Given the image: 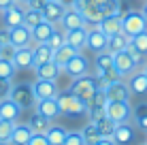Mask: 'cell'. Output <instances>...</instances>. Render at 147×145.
Instances as JSON below:
<instances>
[{
    "mask_svg": "<svg viewBox=\"0 0 147 145\" xmlns=\"http://www.w3.org/2000/svg\"><path fill=\"white\" fill-rule=\"evenodd\" d=\"M58 105H60V113L68 117H77L81 113H85V103L77 98L73 92H60L58 96Z\"/></svg>",
    "mask_w": 147,
    "mask_h": 145,
    "instance_id": "cell-1",
    "label": "cell"
},
{
    "mask_svg": "<svg viewBox=\"0 0 147 145\" xmlns=\"http://www.w3.org/2000/svg\"><path fill=\"white\" fill-rule=\"evenodd\" d=\"M96 79L90 77V75H81V77H75V81L70 83V90L68 92H73L77 98H81L83 103H88L90 98L96 94Z\"/></svg>",
    "mask_w": 147,
    "mask_h": 145,
    "instance_id": "cell-2",
    "label": "cell"
},
{
    "mask_svg": "<svg viewBox=\"0 0 147 145\" xmlns=\"http://www.w3.org/2000/svg\"><path fill=\"white\" fill-rule=\"evenodd\" d=\"M147 30V22L143 17V13H136V11H128L121 15V32H126L130 38L134 34H141Z\"/></svg>",
    "mask_w": 147,
    "mask_h": 145,
    "instance_id": "cell-3",
    "label": "cell"
},
{
    "mask_svg": "<svg viewBox=\"0 0 147 145\" xmlns=\"http://www.w3.org/2000/svg\"><path fill=\"white\" fill-rule=\"evenodd\" d=\"M105 115L111 117L115 124H124L132 115V107H130V103H124V100H107Z\"/></svg>",
    "mask_w": 147,
    "mask_h": 145,
    "instance_id": "cell-4",
    "label": "cell"
},
{
    "mask_svg": "<svg viewBox=\"0 0 147 145\" xmlns=\"http://www.w3.org/2000/svg\"><path fill=\"white\" fill-rule=\"evenodd\" d=\"M9 98H13L22 109H30L36 105V98H34V92H32V83H15L11 88V96Z\"/></svg>",
    "mask_w": 147,
    "mask_h": 145,
    "instance_id": "cell-5",
    "label": "cell"
},
{
    "mask_svg": "<svg viewBox=\"0 0 147 145\" xmlns=\"http://www.w3.org/2000/svg\"><path fill=\"white\" fill-rule=\"evenodd\" d=\"M113 68H115V73H117L119 77H128V75L134 73L136 62L132 60V56L128 53V49H126V51L113 53Z\"/></svg>",
    "mask_w": 147,
    "mask_h": 145,
    "instance_id": "cell-6",
    "label": "cell"
},
{
    "mask_svg": "<svg viewBox=\"0 0 147 145\" xmlns=\"http://www.w3.org/2000/svg\"><path fill=\"white\" fill-rule=\"evenodd\" d=\"M66 75H70V77H81V75H90V62H88V58L83 56V53H75L73 58L66 62V66L62 68Z\"/></svg>",
    "mask_w": 147,
    "mask_h": 145,
    "instance_id": "cell-7",
    "label": "cell"
},
{
    "mask_svg": "<svg viewBox=\"0 0 147 145\" xmlns=\"http://www.w3.org/2000/svg\"><path fill=\"white\" fill-rule=\"evenodd\" d=\"M32 92H34V98H36V100H43V98H55L60 94V90H58V83L55 81L36 79V81L32 83Z\"/></svg>",
    "mask_w": 147,
    "mask_h": 145,
    "instance_id": "cell-8",
    "label": "cell"
},
{
    "mask_svg": "<svg viewBox=\"0 0 147 145\" xmlns=\"http://www.w3.org/2000/svg\"><path fill=\"white\" fill-rule=\"evenodd\" d=\"M88 49H92L94 53H100V51H107L109 47V36L102 32L98 26L88 30V45H85Z\"/></svg>",
    "mask_w": 147,
    "mask_h": 145,
    "instance_id": "cell-9",
    "label": "cell"
},
{
    "mask_svg": "<svg viewBox=\"0 0 147 145\" xmlns=\"http://www.w3.org/2000/svg\"><path fill=\"white\" fill-rule=\"evenodd\" d=\"M24 13H26V9L22 7V4H13V7L4 9L2 11V26L4 28H17L24 24Z\"/></svg>",
    "mask_w": 147,
    "mask_h": 145,
    "instance_id": "cell-10",
    "label": "cell"
},
{
    "mask_svg": "<svg viewBox=\"0 0 147 145\" xmlns=\"http://www.w3.org/2000/svg\"><path fill=\"white\" fill-rule=\"evenodd\" d=\"M34 111L40 113V115H45L49 122H53V119H58L60 115H62V113H60L58 98H43V100H36V105H34Z\"/></svg>",
    "mask_w": 147,
    "mask_h": 145,
    "instance_id": "cell-11",
    "label": "cell"
},
{
    "mask_svg": "<svg viewBox=\"0 0 147 145\" xmlns=\"http://www.w3.org/2000/svg\"><path fill=\"white\" fill-rule=\"evenodd\" d=\"M13 64L17 71H28L34 68V51L32 47H17L13 53Z\"/></svg>",
    "mask_w": 147,
    "mask_h": 145,
    "instance_id": "cell-12",
    "label": "cell"
},
{
    "mask_svg": "<svg viewBox=\"0 0 147 145\" xmlns=\"http://www.w3.org/2000/svg\"><path fill=\"white\" fill-rule=\"evenodd\" d=\"M40 13H43V19H47V22H51V24H60V19L66 13V7H64L60 0H47Z\"/></svg>",
    "mask_w": 147,
    "mask_h": 145,
    "instance_id": "cell-13",
    "label": "cell"
},
{
    "mask_svg": "<svg viewBox=\"0 0 147 145\" xmlns=\"http://www.w3.org/2000/svg\"><path fill=\"white\" fill-rule=\"evenodd\" d=\"M105 94H107V100H124V103L130 100V88H128V83H124L121 79H117V81H113L111 86H107Z\"/></svg>",
    "mask_w": 147,
    "mask_h": 145,
    "instance_id": "cell-14",
    "label": "cell"
},
{
    "mask_svg": "<svg viewBox=\"0 0 147 145\" xmlns=\"http://www.w3.org/2000/svg\"><path fill=\"white\" fill-rule=\"evenodd\" d=\"M58 26L62 28L64 32H66V30H77V28H85V19L81 17V13L77 9H66V13L60 19Z\"/></svg>",
    "mask_w": 147,
    "mask_h": 145,
    "instance_id": "cell-15",
    "label": "cell"
},
{
    "mask_svg": "<svg viewBox=\"0 0 147 145\" xmlns=\"http://www.w3.org/2000/svg\"><path fill=\"white\" fill-rule=\"evenodd\" d=\"M22 111H24V109L19 107L13 98H4V100H0V119L17 122V119L22 117Z\"/></svg>",
    "mask_w": 147,
    "mask_h": 145,
    "instance_id": "cell-16",
    "label": "cell"
},
{
    "mask_svg": "<svg viewBox=\"0 0 147 145\" xmlns=\"http://www.w3.org/2000/svg\"><path fill=\"white\" fill-rule=\"evenodd\" d=\"M58 30V24H51L47 22V19H43L40 24H36L30 32H32V41L34 43H47V38L51 36V34Z\"/></svg>",
    "mask_w": 147,
    "mask_h": 145,
    "instance_id": "cell-17",
    "label": "cell"
},
{
    "mask_svg": "<svg viewBox=\"0 0 147 145\" xmlns=\"http://www.w3.org/2000/svg\"><path fill=\"white\" fill-rule=\"evenodd\" d=\"M9 34H11V45L13 47H30V43H32V32H30V28H26L24 24L17 26V28H11Z\"/></svg>",
    "mask_w": 147,
    "mask_h": 145,
    "instance_id": "cell-18",
    "label": "cell"
},
{
    "mask_svg": "<svg viewBox=\"0 0 147 145\" xmlns=\"http://www.w3.org/2000/svg\"><path fill=\"white\" fill-rule=\"evenodd\" d=\"M34 73H36V79H49V81H55V79L60 77V73H62V68H60L53 60H49V62L36 64V66H34Z\"/></svg>",
    "mask_w": 147,
    "mask_h": 145,
    "instance_id": "cell-19",
    "label": "cell"
},
{
    "mask_svg": "<svg viewBox=\"0 0 147 145\" xmlns=\"http://www.w3.org/2000/svg\"><path fill=\"white\" fill-rule=\"evenodd\" d=\"M32 134H34V132H32V128H30L28 124H19V122H15L9 143H11V145H26V143L30 141V137H32Z\"/></svg>",
    "mask_w": 147,
    "mask_h": 145,
    "instance_id": "cell-20",
    "label": "cell"
},
{
    "mask_svg": "<svg viewBox=\"0 0 147 145\" xmlns=\"http://www.w3.org/2000/svg\"><path fill=\"white\" fill-rule=\"evenodd\" d=\"M128 88H130V94H134V96H143V94H147V75L143 71L132 73L130 79H128Z\"/></svg>",
    "mask_w": 147,
    "mask_h": 145,
    "instance_id": "cell-21",
    "label": "cell"
},
{
    "mask_svg": "<svg viewBox=\"0 0 147 145\" xmlns=\"http://www.w3.org/2000/svg\"><path fill=\"white\" fill-rule=\"evenodd\" d=\"M66 43L75 47L77 51L88 45V28H77V30H66Z\"/></svg>",
    "mask_w": 147,
    "mask_h": 145,
    "instance_id": "cell-22",
    "label": "cell"
},
{
    "mask_svg": "<svg viewBox=\"0 0 147 145\" xmlns=\"http://www.w3.org/2000/svg\"><path fill=\"white\" fill-rule=\"evenodd\" d=\"M132 139H134V130H132V126H130L128 122L115 126V132H113L115 145H128V143H132Z\"/></svg>",
    "mask_w": 147,
    "mask_h": 145,
    "instance_id": "cell-23",
    "label": "cell"
},
{
    "mask_svg": "<svg viewBox=\"0 0 147 145\" xmlns=\"http://www.w3.org/2000/svg\"><path fill=\"white\" fill-rule=\"evenodd\" d=\"M90 122H94V124H96V128H98L100 137H105V139H113V132H115V126H117V124H115L111 117H107V115L102 113V115H98L96 119H90Z\"/></svg>",
    "mask_w": 147,
    "mask_h": 145,
    "instance_id": "cell-24",
    "label": "cell"
},
{
    "mask_svg": "<svg viewBox=\"0 0 147 145\" xmlns=\"http://www.w3.org/2000/svg\"><path fill=\"white\" fill-rule=\"evenodd\" d=\"M128 45H130V36L119 30V32H115L113 36H109V47H107V51H111V53L126 51V49H128Z\"/></svg>",
    "mask_w": 147,
    "mask_h": 145,
    "instance_id": "cell-25",
    "label": "cell"
},
{
    "mask_svg": "<svg viewBox=\"0 0 147 145\" xmlns=\"http://www.w3.org/2000/svg\"><path fill=\"white\" fill-rule=\"evenodd\" d=\"M75 53H79V51H77L75 47H70L68 43H64L62 47L53 49V62L58 64L60 68H64V66H66V62H68V60L75 56Z\"/></svg>",
    "mask_w": 147,
    "mask_h": 145,
    "instance_id": "cell-26",
    "label": "cell"
},
{
    "mask_svg": "<svg viewBox=\"0 0 147 145\" xmlns=\"http://www.w3.org/2000/svg\"><path fill=\"white\" fill-rule=\"evenodd\" d=\"M98 28L102 30L107 36H113L115 32L121 30V15H107V17L98 24Z\"/></svg>",
    "mask_w": 147,
    "mask_h": 145,
    "instance_id": "cell-27",
    "label": "cell"
},
{
    "mask_svg": "<svg viewBox=\"0 0 147 145\" xmlns=\"http://www.w3.org/2000/svg\"><path fill=\"white\" fill-rule=\"evenodd\" d=\"M32 51H34V66H36V64H43V62L53 60V49L49 47L47 43H34Z\"/></svg>",
    "mask_w": 147,
    "mask_h": 145,
    "instance_id": "cell-28",
    "label": "cell"
},
{
    "mask_svg": "<svg viewBox=\"0 0 147 145\" xmlns=\"http://www.w3.org/2000/svg\"><path fill=\"white\" fill-rule=\"evenodd\" d=\"M66 132H68V130H64L62 126H55V124H51V126L47 128V132H45V137H47L49 145H62L64 139H66Z\"/></svg>",
    "mask_w": 147,
    "mask_h": 145,
    "instance_id": "cell-29",
    "label": "cell"
},
{
    "mask_svg": "<svg viewBox=\"0 0 147 145\" xmlns=\"http://www.w3.org/2000/svg\"><path fill=\"white\" fill-rule=\"evenodd\" d=\"M28 126L32 128V132H38V134H45L47 132V128L51 126V122H49L45 115H40V113L34 111V115L30 117V122H28Z\"/></svg>",
    "mask_w": 147,
    "mask_h": 145,
    "instance_id": "cell-30",
    "label": "cell"
},
{
    "mask_svg": "<svg viewBox=\"0 0 147 145\" xmlns=\"http://www.w3.org/2000/svg\"><path fill=\"white\" fill-rule=\"evenodd\" d=\"M81 137H83L85 145H94L100 139V132H98V128H96V124L94 122H88L83 128H81Z\"/></svg>",
    "mask_w": 147,
    "mask_h": 145,
    "instance_id": "cell-31",
    "label": "cell"
},
{
    "mask_svg": "<svg viewBox=\"0 0 147 145\" xmlns=\"http://www.w3.org/2000/svg\"><path fill=\"white\" fill-rule=\"evenodd\" d=\"M132 115H134L136 126H139L141 130H145V132H147V103H141L139 107H134Z\"/></svg>",
    "mask_w": 147,
    "mask_h": 145,
    "instance_id": "cell-32",
    "label": "cell"
},
{
    "mask_svg": "<svg viewBox=\"0 0 147 145\" xmlns=\"http://www.w3.org/2000/svg\"><path fill=\"white\" fill-rule=\"evenodd\" d=\"M40 22H43V13L36 11V9H28V7H26V13H24V26L32 30V28L36 26V24H40Z\"/></svg>",
    "mask_w": 147,
    "mask_h": 145,
    "instance_id": "cell-33",
    "label": "cell"
},
{
    "mask_svg": "<svg viewBox=\"0 0 147 145\" xmlns=\"http://www.w3.org/2000/svg\"><path fill=\"white\" fill-rule=\"evenodd\" d=\"M96 68H98V71H109V68H113V53L111 51L96 53Z\"/></svg>",
    "mask_w": 147,
    "mask_h": 145,
    "instance_id": "cell-34",
    "label": "cell"
},
{
    "mask_svg": "<svg viewBox=\"0 0 147 145\" xmlns=\"http://www.w3.org/2000/svg\"><path fill=\"white\" fill-rule=\"evenodd\" d=\"M17 68H15L13 60L9 58H0V79H13Z\"/></svg>",
    "mask_w": 147,
    "mask_h": 145,
    "instance_id": "cell-35",
    "label": "cell"
},
{
    "mask_svg": "<svg viewBox=\"0 0 147 145\" xmlns=\"http://www.w3.org/2000/svg\"><path fill=\"white\" fill-rule=\"evenodd\" d=\"M130 45L139 49V53L147 56V30H145V32H141V34H134V36L130 38Z\"/></svg>",
    "mask_w": 147,
    "mask_h": 145,
    "instance_id": "cell-36",
    "label": "cell"
},
{
    "mask_svg": "<svg viewBox=\"0 0 147 145\" xmlns=\"http://www.w3.org/2000/svg\"><path fill=\"white\" fill-rule=\"evenodd\" d=\"M64 43H66V32H64L62 28H58V30H55V32L51 34V36L47 38V45H49L51 49H58V47H62Z\"/></svg>",
    "mask_w": 147,
    "mask_h": 145,
    "instance_id": "cell-37",
    "label": "cell"
},
{
    "mask_svg": "<svg viewBox=\"0 0 147 145\" xmlns=\"http://www.w3.org/2000/svg\"><path fill=\"white\" fill-rule=\"evenodd\" d=\"M105 17L107 15H121V0H107L102 7Z\"/></svg>",
    "mask_w": 147,
    "mask_h": 145,
    "instance_id": "cell-38",
    "label": "cell"
},
{
    "mask_svg": "<svg viewBox=\"0 0 147 145\" xmlns=\"http://www.w3.org/2000/svg\"><path fill=\"white\" fill-rule=\"evenodd\" d=\"M15 122H9V119H0V141H9L11 139Z\"/></svg>",
    "mask_w": 147,
    "mask_h": 145,
    "instance_id": "cell-39",
    "label": "cell"
},
{
    "mask_svg": "<svg viewBox=\"0 0 147 145\" xmlns=\"http://www.w3.org/2000/svg\"><path fill=\"white\" fill-rule=\"evenodd\" d=\"M62 145H85V141H83V137H81V132L68 130V132H66V139H64Z\"/></svg>",
    "mask_w": 147,
    "mask_h": 145,
    "instance_id": "cell-40",
    "label": "cell"
},
{
    "mask_svg": "<svg viewBox=\"0 0 147 145\" xmlns=\"http://www.w3.org/2000/svg\"><path fill=\"white\" fill-rule=\"evenodd\" d=\"M11 88H13V81L11 79H0V100L11 96Z\"/></svg>",
    "mask_w": 147,
    "mask_h": 145,
    "instance_id": "cell-41",
    "label": "cell"
},
{
    "mask_svg": "<svg viewBox=\"0 0 147 145\" xmlns=\"http://www.w3.org/2000/svg\"><path fill=\"white\" fill-rule=\"evenodd\" d=\"M26 145H49V141H47V137H45V134L34 132L32 137H30V141H28Z\"/></svg>",
    "mask_w": 147,
    "mask_h": 145,
    "instance_id": "cell-42",
    "label": "cell"
},
{
    "mask_svg": "<svg viewBox=\"0 0 147 145\" xmlns=\"http://www.w3.org/2000/svg\"><path fill=\"white\" fill-rule=\"evenodd\" d=\"M15 49H17V47H13L11 43H9V45H2V47H0V58H9V60H13Z\"/></svg>",
    "mask_w": 147,
    "mask_h": 145,
    "instance_id": "cell-43",
    "label": "cell"
},
{
    "mask_svg": "<svg viewBox=\"0 0 147 145\" xmlns=\"http://www.w3.org/2000/svg\"><path fill=\"white\" fill-rule=\"evenodd\" d=\"M128 53L132 56V60L136 62V66H139V64H143V53H139V49H136V47H132V45H128Z\"/></svg>",
    "mask_w": 147,
    "mask_h": 145,
    "instance_id": "cell-44",
    "label": "cell"
},
{
    "mask_svg": "<svg viewBox=\"0 0 147 145\" xmlns=\"http://www.w3.org/2000/svg\"><path fill=\"white\" fill-rule=\"evenodd\" d=\"M45 2H47V0H30L26 7H28V9H36V11H43Z\"/></svg>",
    "mask_w": 147,
    "mask_h": 145,
    "instance_id": "cell-45",
    "label": "cell"
},
{
    "mask_svg": "<svg viewBox=\"0 0 147 145\" xmlns=\"http://www.w3.org/2000/svg\"><path fill=\"white\" fill-rule=\"evenodd\" d=\"M11 43V34H9V28L0 30V45H9Z\"/></svg>",
    "mask_w": 147,
    "mask_h": 145,
    "instance_id": "cell-46",
    "label": "cell"
},
{
    "mask_svg": "<svg viewBox=\"0 0 147 145\" xmlns=\"http://www.w3.org/2000/svg\"><path fill=\"white\" fill-rule=\"evenodd\" d=\"M13 4H17V0H0V13H2L4 9L13 7Z\"/></svg>",
    "mask_w": 147,
    "mask_h": 145,
    "instance_id": "cell-47",
    "label": "cell"
},
{
    "mask_svg": "<svg viewBox=\"0 0 147 145\" xmlns=\"http://www.w3.org/2000/svg\"><path fill=\"white\" fill-rule=\"evenodd\" d=\"M83 2L92 4V7H98V9H102V7H105V2H107V0H83Z\"/></svg>",
    "mask_w": 147,
    "mask_h": 145,
    "instance_id": "cell-48",
    "label": "cell"
},
{
    "mask_svg": "<svg viewBox=\"0 0 147 145\" xmlns=\"http://www.w3.org/2000/svg\"><path fill=\"white\" fill-rule=\"evenodd\" d=\"M94 145H115V141H113V139H105V137H100Z\"/></svg>",
    "mask_w": 147,
    "mask_h": 145,
    "instance_id": "cell-49",
    "label": "cell"
},
{
    "mask_svg": "<svg viewBox=\"0 0 147 145\" xmlns=\"http://www.w3.org/2000/svg\"><path fill=\"white\" fill-rule=\"evenodd\" d=\"M60 2H62L66 9H70V7H75V2H77V0H60Z\"/></svg>",
    "mask_w": 147,
    "mask_h": 145,
    "instance_id": "cell-50",
    "label": "cell"
},
{
    "mask_svg": "<svg viewBox=\"0 0 147 145\" xmlns=\"http://www.w3.org/2000/svg\"><path fill=\"white\" fill-rule=\"evenodd\" d=\"M141 13H143V17H145V22H147V2L143 4V9H141Z\"/></svg>",
    "mask_w": 147,
    "mask_h": 145,
    "instance_id": "cell-51",
    "label": "cell"
},
{
    "mask_svg": "<svg viewBox=\"0 0 147 145\" xmlns=\"http://www.w3.org/2000/svg\"><path fill=\"white\" fill-rule=\"evenodd\" d=\"M30 0H17V4H28Z\"/></svg>",
    "mask_w": 147,
    "mask_h": 145,
    "instance_id": "cell-52",
    "label": "cell"
},
{
    "mask_svg": "<svg viewBox=\"0 0 147 145\" xmlns=\"http://www.w3.org/2000/svg\"><path fill=\"white\" fill-rule=\"evenodd\" d=\"M143 73H145V75H147V62H145V64H143Z\"/></svg>",
    "mask_w": 147,
    "mask_h": 145,
    "instance_id": "cell-53",
    "label": "cell"
},
{
    "mask_svg": "<svg viewBox=\"0 0 147 145\" xmlns=\"http://www.w3.org/2000/svg\"><path fill=\"white\" fill-rule=\"evenodd\" d=\"M0 145H11V143H9V141H0Z\"/></svg>",
    "mask_w": 147,
    "mask_h": 145,
    "instance_id": "cell-54",
    "label": "cell"
},
{
    "mask_svg": "<svg viewBox=\"0 0 147 145\" xmlns=\"http://www.w3.org/2000/svg\"><path fill=\"white\" fill-rule=\"evenodd\" d=\"M143 145H147V143H143Z\"/></svg>",
    "mask_w": 147,
    "mask_h": 145,
    "instance_id": "cell-55",
    "label": "cell"
},
{
    "mask_svg": "<svg viewBox=\"0 0 147 145\" xmlns=\"http://www.w3.org/2000/svg\"><path fill=\"white\" fill-rule=\"evenodd\" d=\"M0 47H2V45H0Z\"/></svg>",
    "mask_w": 147,
    "mask_h": 145,
    "instance_id": "cell-56",
    "label": "cell"
}]
</instances>
